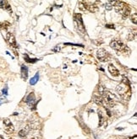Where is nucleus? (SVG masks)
I'll return each mask as SVG.
<instances>
[{
    "label": "nucleus",
    "instance_id": "9b49d317",
    "mask_svg": "<svg viewBox=\"0 0 137 139\" xmlns=\"http://www.w3.org/2000/svg\"><path fill=\"white\" fill-rule=\"evenodd\" d=\"M93 100L96 104L99 105H103V98L101 95L99 94H94L93 95Z\"/></svg>",
    "mask_w": 137,
    "mask_h": 139
},
{
    "label": "nucleus",
    "instance_id": "0eeeda50",
    "mask_svg": "<svg viewBox=\"0 0 137 139\" xmlns=\"http://www.w3.org/2000/svg\"><path fill=\"white\" fill-rule=\"evenodd\" d=\"M4 131L7 134H11L14 132V125L11 123V121L9 119H4Z\"/></svg>",
    "mask_w": 137,
    "mask_h": 139
},
{
    "label": "nucleus",
    "instance_id": "423d86ee",
    "mask_svg": "<svg viewBox=\"0 0 137 139\" xmlns=\"http://www.w3.org/2000/svg\"><path fill=\"white\" fill-rule=\"evenodd\" d=\"M97 59L101 62H107L110 58V55L106 50L104 49H99L97 52Z\"/></svg>",
    "mask_w": 137,
    "mask_h": 139
},
{
    "label": "nucleus",
    "instance_id": "6e6552de",
    "mask_svg": "<svg viewBox=\"0 0 137 139\" xmlns=\"http://www.w3.org/2000/svg\"><path fill=\"white\" fill-rule=\"evenodd\" d=\"M6 39L8 43L12 47H17V43H16L15 36L14 35V34H12L10 32H8L6 35Z\"/></svg>",
    "mask_w": 137,
    "mask_h": 139
},
{
    "label": "nucleus",
    "instance_id": "39448f33",
    "mask_svg": "<svg viewBox=\"0 0 137 139\" xmlns=\"http://www.w3.org/2000/svg\"><path fill=\"white\" fill-rule=\"evenodd\" d=\"M102 96L103 98V105H106V106L108 107H114L115 104H116V98L108 91L106 90Z\"/></svg>",
    "mask_w": 137,
    "mask_h": 139
},
{
    "label": "nucleus",
    "instance_id": "f3484780",
    "mask_svg": "<svg viewBox=\"0 0 137 139\" xmlns=\"http://www.w3.org/2000/svg\"><path fill=\"white\" fill-rule=\"evenodd\" d=\"M106 27H107V28H113V29H114V25H106Z\"/></svg>",
    "mask_w": 137,
    "mask_h": 139
},
{
    "label": "nucleus",
    "instance_id": "f8f14e48",
    "mask_svg": "<svg viewBox=\"0 0 137 139\" xmlns=\"http://www.w3.org/2000/svg\"><path fill=\"white\" fill-rule=\"evenodd\" d=\"M29 131L28 129V126H26V127L25 129H22V130H20V131H19V136H20V137H25V136H26V134H27Z\"/></svg>",
    "mask_w": 137,
    "mask_h": 139
},
{
    "label": "nucleus",
    "instance_id": "f257e3e1",
    "mask_svg": "<svg viewBox=\"0 0 137 139\" xmlns=\"http://www.w3.org/2000/svg\"><path fill=\"white\" fill-rule=\"evenodd\" d=\"M114 7L115 9V11L119 14H120L123 19H127L129 16V14H130V8L124 2L116 1Z\"/></svg>",
    "mask_w": 137,
    "mask_h": 139
},
{
    "label": "nucleus",
    "instance_id": "f03ea898",
    "mask_svg": "<svg viewBox=\"0 0 137 139\" xmlns=\"http://www.w3.org/2000/svg\"><path fill=\"white\" fill-rule=\"evenodd\" d=\"M116 92L119 95L121 99L125 101H129L131 97V89L129 88V85L125 84V83H119L116 87Z\"/></svg>",
    "mask_w": 137,
    "mask_h": 139
},
{
    "label": "nucleus",
    "instance_id": "dca6fc26",
    "mask_svg": "<svg viewBox=\"0 0 137 139\" xmlns=\"http://www.w3.org/2000/svg\"><path fill=\"white\" fill-rule=\"evenodd\" d=\"M98 116H100V123H99V126H101L102 125L103 121H104V117L102 116V114L101 111H98Z\"/></svg>",
    "mask_w": 137,
    "mask_h": 139
},
{
    "label": "nucleus",
    "instance_id": "20e7f679",
    "mask_svg": "<svg viewBox=\"0 0 137 139\" xmlns=\"http://www.w3.org/2000/svg\"><path fill=\"white\" fill-rule=\"evenodd\" d=\"M110 47L115 51L121 52V53H130V50L127 45L119 40H114L110 42Z\"/></svg>",
    "mask_w": 137,
    "mask_h": 139
},
{
    "label": "nucleus",
    "instance_id": "9d476101",
    "mask_svg": "<svg viewBox=\"0 0 137 139\" xmlns=\"http://www.w3.org/2000/svg\"><path fill=\"white\" fill-rule=\"evenodd\" d=\"M108 71H109V73L114 77H117L119 75V71L116 68V67H115L114 64H109L108 65Z\"/></svg>",
    "mask_w": 137,
    "mask_h": 139
},
{
    "label": "nucleus",
    "instance_id": "a211bd4d",
    "mask_svg": "<svg viewBox=\"0 0 137 139\" xmlns=\"http://www.w3.org/2000/svg\"><path fill=\"white\" fill-rule=\"evenodd\" d=\"M0 139H4V136L2 135H0Z\"/></svg>",
    "mask_w": 137,
    "mask_h": 139
},
{
    "label": "nucleus",
    "instance_id": "aec40b11",
    "mask_svg": "<svg viewBox=\"0 0 137 139\" xmlns=\"http://www.w3.org/2000/svg\"><path fill=\"white\" fill-rule=\"evenodd\" d=\"M32 139H36V138H32Z\"/></svg>",
    "mask_w": 137,
    "mask_h": 139
},
{
    "label": "nucleus",
    "instance_id": "6ab92c4d",
    "mask_svg": "<svg viewBox=\"0 0 137 139\" xmlns=\"http://www.w3.org/2000/svg\"><path fill=\"white\" fill-rule=\"evenodd\" d=\"M9 139H13V138H9Z\"/></svg>",
    "mask_w": 137,
    "mask_h": 139
},
{
    "label": "nucleus",
    "instance_id": "4468645a",
    "mask_svg": "<svg viewBox=\"0 0 137 139\" xmlns=\"http://www.w3.org/2000/svg\"><path fill=\"white\" fill-rule=\"evenodd\" d=\"M9 25H10V24H9V22H7V21H4V22L0 23V28L4 29V30H6Z\"/></svg>",
    "mask_w": 137,
    "mask_h": 139
},
{
    "label": "nucleus",
    "instance_id": "2eb2a0df",
    "mask_svg": "<svg viewBox=\"0 0 137 139\" xmlns=\"http://www.w3.org/2000/svg\"><path fill=\"white\" fill-rule=\"evenodd\" d=\"M130 20H131V22L132 23H134V25H136L137 24V14H133L131 15V17H130Z\"/></svg>",
    "mask_w": 137,
    "mask_h": 139
},
{
    "label": "nucleus",
    "instance_id": "7ed1b4c3",
    "mask_svg": "<svg viewBox=\"0 0 137 139\" xmlns=\"http://www.w3.org/2000/svg\"><path fill=\"white\" fill-rule=\"evenodd\" d=\"M100 4L99 1H80L79 3V7L82 10H88L91 13H96L99 8L98 4Z\"/></svg>",
    "mask_w": 137,
    "mask_h": 139
},
{
    "label": "nucleus",
    "instance_id": "ddd939ff",
    "mask_svg": "<svg viewBox=\"0 0 137 139\" xmlns=\"http://www.w3.org/2000/svg\"><path fill=\"white\" fill-rule=\"evenodd\" d=\"M135 36H136V30H132V31H130V33L129 34L128 40H133L135 39Z\"/></svg>",
    "mask_w": 137,
    "mask_h": 139
},
{
    "label": "nucleus",
    "instance_id": "1a4fd4ad",
    "mask_svg": "<svg viewBox=\"0 0 137 139\" xmlns=\"http://www.w3.org/2000/svg\"><path fill=\"white\" fill-rule=\"evenodd\" d=\"M74 22L76 24V26H79V31H82L83 33H85V28H84L80 14H76L75 18H74Z\"/></svg>",
    "mask_w": 137,
    "mask_h": 139
}]
</instances>
